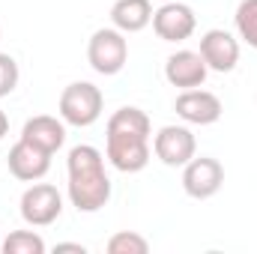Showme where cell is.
<instances>
[{
    "instance_id": "obj_2",
    "label": "cell",
    "mask_w": 257,
    "mask_h": 254,
    "mask_svg": "<svg viewBox=\"0 0 257 254\" xmlns=\"http://www.w3.org/2000/svg\"><path fill=\"white\" fill-rule=\"evenodd\" d=\"M66 171H69V200L78 212H99L108 200H111V180L105 174V156L90 147V144H78L69 150L66 159Z\"/></svg>"
},
{
    "instance_id": "obj_17",
    "label": "cell",
    "mask_w": 257,
    "mask_h": 254,
    "mask_svg": "<svg viewBox=\"0 0 257 254\" xmlns=\"http://www.w3.org/2000/svg\"><path fill=\"white\" fill-rule=\"evenodd\" d=\"M147 251H150V242L135 230H120L108 239V254H147Z\"/></svg>"
},
{
    "instance_id": "obj_18",
    "label": "cell",
    "mask_w": 257,
    "mask_h": 254,
    "mask_svg": "<svg viewBox=\"0 0 257 254\" xmlns=\"http://www.w3.org/2000/svg\"><path fill=\"white\" fill-rule=\"evenodd\" d=\"M18 78H21V72H18L15 57L0 54V99H3V96H9V93L18 87Z\"/></svg>"
},
{
    "instance_id": "obj_16",
    "label": "cell",
    "mask_w": 257,
    "mask_h": 254,
    "mask_svg": "<svg viewBox=\"0 0 257 254\" xmlns=\"http://www.w3.org/2000/svg\"><path fill=\"white\" fill-rule=\"evenodd\" d=\"M233 24H236V33L245 45L257 48V0H242L233 12Z\"/></svg>"
},
{
    "instance_id": "obj_7",
    "label": "cell",
    "mask_w": 257,
    "mask_h": 254,
    "mask_svg": "<svg viewBox=\"0 0 257 254\" xmlns=\"http://www.w3.org/2000/svg\"><path fill=\"white\" fill-rule=\"evenodd\" d=\"M224 186V168L212 156H194L189 165H183V189L194 200H206L218 194Z\"/></svg>"
},
{
    "instance_id": "obj_20",
    "label": "cell",
    "mask_w": 257,
    "mask_h": 254,
    "mask_svg": "<svg viewBox=\"0 0 257 254\" xmlns=\"http://www.w3.org/2000/svg\"><path fill=\"white\" fill-rule=\"evenodd\" d=\"M6 132H9V117H6V114L0 111V141L6 138Z\"/></svg>"
},
{
    "instance_id": "obj_5",
    "label": "cell",
    "mask_w": 257,
    "mask_h": 254,
    "mask_svg": "<svg viewBox=\"0 0 257 254\" xmlns=\"http://www.w3.org/2000/svg\"><path fill=\"white\" fill-rule=\"evenodd\" d=\"M63 212V194L51 183H33L21 194V218L30 227H48L60 218Z\"/></svg>"
},
{
    "instance_id": "obj_15",
    "label": "cell",
    "mask_w": 257,
    "mask_h": 254,
    "mask_svg": "<svg viewBox=\"0 0 257 254\" xmlns=\"http://www.w3.org/2000/svg\"><path fill=\"white\" fill-rule=\"evenodd\" d=\"M3 254H45V239L33 230H12L3 242H0Z\"/></svg>"
},
{
    "instance_id": "obj_8",
    "label": "cell",
    "mask_w": 257,
    "mask_h": 254,
    "mask_svg": "<svg viewBox=\"0 0 257 254\" xmlns=\"http://www.w3.org/2000/svg\"><path fill=\"white\" fill-rule=\"evenodd\" d=\"M197 27V15L189 3H165L153 12V30L162 42H186Z\"/></svg>"
},
{
    "instance_id": "obj_1",
    "label": "cell",
    "mask_w": 257,
    "mask_h": 254,
    "mask_svg": "<svg viewBox=\"0 0 257 254\" xmlns=\"http://www.w3.org/2000/svg\"><path fill=\"white\" fill-rule=\"evenodd\" d=\"M150 117L126 105L120 111H114L108 117V129H105V156L108 162L120 171V174H138L150 165Z\"/></svg>"
},
{
    "instance_id": "obj_9",
    "label": "cell",
    "mask_w": 257,
    "mask_h": 254,
    "mask_svg": "<svg viewBox=\"0 0 257 254\" xmlns=\"http://www.w3.org/2000/svg\"><path fill=\"white\" fill-rule=\"evenodd\" d=\"M174 111H177V117L186 120L189 126H212V123H218V117H221L224 108H221V99H218L215 93L194 87V90H183V93L177 96Z\"/></svg>"
},
{
    "instance_id": "obj_6",
    "label": "cell",
    "mask_w": 257,
    "mask_h": 254,
    "mask_svg": "<svg viewBox=\"0 0 257 254\" xmlns=\"http://www.w3.org/2000/svg\"><path fill=\"white\" fill-rule=\"evenodd\" d=\"M153 153L162 165L168 168H183L189 165L197 153V141H194L189 126H162L159 135L153 138Z\"/></svg>"
},
{
    "instance_id": "obj_3",
    "label": "cell",
    "mask_w": 257,
    "mask_h": 254,
    "mask_svg": "<svg viewBox=\"0 0 257 254\" xmlns=\"http://www.w3.org/2000/svg\"><path fill=\"white\" fill-rule=\"evenodd\" d=\"M102 108H105V96L90 81H72L60 93V105H57L60 120L66 126H75V129L93 126L102 117Z\"/></svg>"
},
{
    "instance_id": "obj_19",
    "label": "cell",
    "mask_w": 257,
    "mask_h": 254,
    "mask_svg": "<svg viewBox=\"0 0 257 254\" xmlns=\"http://www.w3.org/2000/svg\"><path fill=\"white\" fill-rule=\"evenodd\" d=\"M54 251H78V254H84V245H81V242H57Z\"/></svg>"
},
{
    "instance_id": "obj_10",
    "label": "cell",
    "mask_w": 257,
    "mask_h": 254,
    "mask_svg": "<svg viewBox=\"0 0 257 254\" xmlns=\"http://www.w3.org/2000/svg\"><path fill=\"white\" fill-rule=\"evenodd\" d=\"M200 57L212 72H233L239 63V42L230 30H206L200 36Z\"/></svg>"
},
{
    "instance_id": "obj_13",
    "label": "cell",
    "mask_w": 257,
    "mask_h": 254,
    "mask_svg": "<svg viewBox=\"0 0 257 254\" xmlns=\"http://www.w3.org/2000/svg\"><path fill=\"white\" fill-rule=\"evenodd\" d=\"M21 138L30 141L33 147L45 150V153H57L66 144V123L57 117H48V114H39V117H30L24 129H21Z\"/></svg>"
},
{
    "instance_id": "obj_12",
    "label": "cell",
    "mask_w": 257,
    "mask_h": 254,
    "mask_svg": "<svg viewBox=\"0 0 257 254\" xmlns=\"http://www.w3.org/2000/svg\"><path fill=\"white\" fill-rule=\"evenodd\" d=\"M206 63L200 57V51H174L168 60H165V78L171 87H180V90H194V87H203L206 81Z\"/></svg>"
},
{
    "instance_id": "obj_11",
    "label": "cell",
    "mask_w": 257,
    "mask_h": 254,
    "mask_svg": "<svg viewBox=\"0 0 257 254\" xmlns=\"http://www.w3.org/2000/svg\"><path fill=\"white\" fill-rule=\"evenodd\" d=\"M6 168H9V174H12L15 180H21V183H36V180H42V177L48 174V168H51V153H45V150L33 147L30 141L18 138V144H15V147L9 150V156H6Z\"/></svg>"
},
{
    "instance_id": "obj_4",
    "label": "cell",
    "mask_w": 257,
    "mask_h": 254,
    "mask_svg": "<svg viewBox=\"0 0 257 254\" xmlns=\"http://www.w3.org/2000/svg\"><path fill=\"white\" fill-rule=\"evenodd\" d=\"M128 60L126 33L117 27H99L87 42V63L99 75H117Z\"/></svg>"
},
{
    "instance_id": "obj_14",
    "label": "cell",
    "mask_w": 257,
    "mask_h": 254,
    "mask_svg": "<svg viewBox=\"0 0 257 254\" xmlns=\"http://www.w3.org/2000/svg\"><path fill=\"white\" fill-rule=\"evenodd\" d=\"M111 24L123 33H141L147 24H153L150 0H117L111 6Z\"/></svg>"
}]
</instances>
